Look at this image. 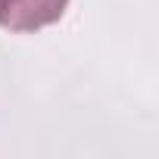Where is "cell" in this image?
<instances>
[{"label":"cell","instance_id":"6da1fadb","mask_svg":"<svg viewBox=\"0 0 159 159\" xmlns=\"http://www.w3.org/2000/svg\"><path fill=\"white\" fill-rule=\"evenodd\" d=\"M69 0H0V28L38 31L62 19Z\"/></svg>","mask_w":159,"mask_h":159}]
</instances>
